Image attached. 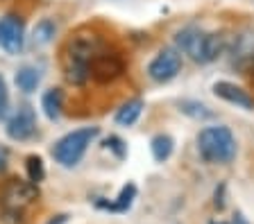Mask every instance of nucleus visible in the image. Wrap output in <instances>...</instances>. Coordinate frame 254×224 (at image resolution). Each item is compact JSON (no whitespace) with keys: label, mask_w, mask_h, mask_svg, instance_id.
Segmentation results:
<instances>
[{"label":"nucleus","mask_w":254,"mask_h":224,"mask_svg":"<svg viewBox=\"0 0 254 224\" xmlns=\"http://www.w3.org/2000/svg\"><path fill=\"white\" fill-rule=\"evenodd\" d=\"M7 166V149H0V172L5 170Z\"/></svg>","instance_id":"obj_21"},{"label":"nucleus","mask_w":254,"mask_h":224,"mask_svg":"<svg viewBox=\"0 0 254 224\" xmlns=\"http://www.w3.org/2000/svg\"><path fill=\"white\" fill-rule=\"evenodd\" d=\"M177 50L189 54L195 64H211L225 50V39L216 32H204L197 27H184L175 37Z\"/></svg>","instance_id":"obj_1"},{"label":"nucleus","mask_w":254,"mask_h":224,"mask_svg":"<svg viewBox=\"0 0 254 224\" xmlns=\"http://www.w3.org/2000/svg\"><path fill=\"white\" fill-rule=\"evenodd\" d=\"M134 197H136V186H134V183H127V186L121 190V195H118L116 202L114 204H100V206H107L109 211H116V213H125L127 208L132 206Z\"/></svg>","instance_id":"obj_15"},{"label":"nucleus","mask_w":254,"mask_h":224,"mask_svg":"<svg viewBox=\"0 0 254 224\" xmlns=\"http://www.w3.org/2000/svg\"><path fill=\"white\" fill-rule=\"evenodd\" d=\"M125 70V61H123L118 54L114 52H95V57L91 59V66H89V73L95 82L100 84H107V82H114L118 80Z\"/></svg>","instance_id":"obj_7"},{"label":"nucleus","mask_w":254,"mask_h":224,"mask_svg":"<svg viewBox=\"0 0 254 224\" xmlns=\"http://www.w3.org/2000/svg\"><path fill=\"white\" fill-rule=\"evenodd\" d=\"M211 224H227V222H211Z\"/></svg>","instance_id":"obj_25"},{"label":"nucleus","mask_w":254,"mask_h":224,"mask_svg":"<svg viewBox=\"0 0 254 224\" xmlns=\"http://www.w3.org/2000/svg\"><path fill=\"white\" fill-rule=\"evenodd\" d=\"M39 80H41V77H39V73L34 68H30V66H25V68H21L18 73H16V86H18L23 93L37 91Z\"/></svg>","instance_id":"obj_14"},{"label":"nucleus","mask_w":254,"mask_h":224,"mask_svg":"<svg viewBox=\"0 0 254 224\" xmlns=\"http://www.w3.org/2000/svg\"><path fill=\"white\" fill-rule=\"evenodd\" d=\"M98 52V41L93 37H75L68 43V50H66V80L75 86H82L86 80L91 77L89 66L91 59Z\"/></svg>","instance_id":"obj_3"},{"label":"nucleus","mask_w":254,"mask_h":224,"mask_svg":"<svg viewBox=\"0 0 254 224\" xmlns=\"http://www.w3.org/2000/svg\"><path fill=\"white\" fill-rule=\"evenodd\" d=\"M250 77H252V82H254V61L250 64Z\"/></svg>","instance_id":"obj_23"},{"label":"nucleus","mask_w":254,"mask_h":224,"mask_svg":"<svg viewBox=\"0 0 254 224\" xmlns=\"http://www.w3.org/2000/svg\"><path fill=\"white\" fill-rule=\"evenodd\" d=\"M213 93H216L220 100L229 102V104H236V107H241V109L254 111V97L250 95L245 89L232 84V82H216V84H213Z\"/></svg>","instance_id":"obj_10"},{"label":"nucleus","mask_w":254,"mask_h":224,"mask_svg":"<svg viewBox=\"0 0 254 224\" xmlns=\"http://www.w3.org/2000/svg\"><path fill=\"white\" fill-rule=\"evenodd\" d=\"M141 111H143V100H141V97H134V100L125 102V104L118 109L116 123L123 125V127H129V125H134V123L138 120Z\"/></svg>","instance_id":"obj_12"},{"label":"nucleus","mask_w":254,"mask_h":224,"mask_svg":"<svg viewBox=\"0 0 254 224\" xmlns=\"http://www.w3.org/2000/svg\"><path fill=\"white\" fill-rule=\"evenodd\" d=\"M25 45V25L18 16L7 14L0 18V48L7 54H18Z\"/></svg>","instance_id":"obj_8"},{"label":"nucleus","mask_w":254,"mask_h":224,"mask_svg":"<svg viewBox=\"0 0 254 224\" xmlns=\"http://www.w3.org/2000/svg\"><path fill=\"white\" fill-rule=\"evenodd\" d=\"M180 109L186 113V116L195 118V120H209V118H213V111H209V107L206 104H202V102H180Z\"/></svg>","instance_id":"obj_17"},{"label":"nucleus","mask_w":254,"mask_h":224,"mask_svg":"<svg viewBox=\"0 0 254 224\" xmlns=\"http://www.w3.org/2000/svg\"><path fill=\"white\" fill-rule=\"evenodd\" d=\"M27 177H30L32 183H39L46 179V168H43V161L39 156H27Z\"/></svg>","instance_id":"obj_18"},{"label":"nucleus","mask_w":254,"mask_h":224,"mask_svg":"<svg viewBox=\"0 0 254 224\" xmlns=\"http://www.w3.org/2000/svg\"><path fill=\"white\" fill-rule=\"evenodd\" d=\"M7 109H9V93H7L5 77L0 75V118L7 113Z\"/></svg>","instance_id":"obj_19"},{"label":"nucleus","mask_w":254,"mask_h":224,"mask_svg":"<svg viewBox=\"0 0 254 224\" xmlns=\"http://www.w3.org/2000/svg\"><path fill=\"white\" fill-rule=\"evenodd\" d=\"M236 224H245V222H243V218H241V215H236Z\"/></svg>","instance_id":"obj_24"},{"label":"nucleus","mask_w":254,"mask_h":224,"mask_svg":"<svg viewBox=\"0 0 254 224\" xmlns=\"http://www.w3.org/2000/svg\"><path fill=\"white\" fill-rule=\"evenodd\" d=\"M55 32H57V25H55L50 18H43V21H39L37 25H34V30H32L30 45L32 48H43V45H48V43L53 41Z\"/></svg>","instance_id":"obj_11"},{"label":"nucleus","mask_w":254,"mask_h":224,"mask_svg":"<svg viewBox=\"0 0 254 224\" xmlns=\"http://www.w3.org/2000/svg\"><path fill=\"white\" fill-rule=\"evenodd\" d=\"M173 145H175L173 138H170V136H166V134L154 136V138H152V156H154V161L164 163V161L173 154Z\"/></svg>","instance_id":"obj_16"},{"label":"nucleus","mask_w":254,"mask_h":224,"mask_svg":"<svg viewBox=\"0 0 254 224\" xmlns=\"http://www.w3.org/2000/svg\"><path fill=\"white\" fill-rule=\"evenodd\" d=\"M95 136H98V127H82V129H75V132L66 134V136L59 138L53 147L55 161L62 163L64 168L77 166Z\"/></svg>","instance_id":"obj_5"},{"label":"nucleus","mask_w":254,"mask_h":224,"mask_svg":"<svg viewBox=\"0 0 254 224\" xmlns=\"http://www.w3.org/2000/svg\"><path fill=\"white\" fill-rule=\"evenodd\" d=\"M197 149L206 163H232L236 156V138L229 127H206L197 136Z\"/></svg>","instance_id":"obj_2"},{"label":"nucleus","mask_w":254,"mask_h":224,"mask_svg":"<svg viewBox=\"0 0 254 224\" xmlns=\"http://www.w3.org/2000/svg\"><path fill=\"white\" fill-rule=\"evenodd\" d=\"M5 129L11 140H30L32 136L37 134V116H34V109L21 107L7 120Z\"/></svg>","instance_id":"obj_9"},{"label":"nucleus","mask_w":254,"mask_h":224,"mask_svg":"<svg viewBox=\"0 0 254 224\" xmlns=\"http://www.w3.org/2000/svg\"><path fill=\"white\" fill-rule=\"evenodd\" d=\"M62 102H64V95H62L59 89H50V91L43 95L41 107H43V111H46V116L50 118V120H57V118L62 116Z\"/></svg>","instance_id":"obj_13"},{"label":"nucleus","mask_w":254,"mask_h":224,"mask_svg":"<svg viewBox=\"0 0 254 224\" xmlns=\"http://www.w3.org/2000/svg\"><path fill=\"white\" fill-rule=\"evenodd\" d=\"M64 222H66V215H57V218H53L48 224H64Z\"/></svg>","instance_id":"obj_22"},{"label":"nucleus","mask_w":254,"mask_h":224,"mask_svg":"<svg viewBox=\"0 0 254 224\" xmlns=\"http://www.w3.org/2000/svg\"><path fill=\"white\" fill-rule=\"evenodd\" d=\"M39 199L37 183L23 181V179H9L0 190V208L5 218H23L27 208Z\"/></svg>","instance_id":"obj_4"},{"label":"nucleus","mask_w":254,"mask_h":224,"mask_svg":"<svg viewBox=\"0 0 254 224\" xmlns=\"http://www.w3.org/2000/svg\"><path fill=\"white\" fill-rule=\"evenodd\" d=\"M180 70H182V52L177 48H164L148 66L150 80L157 82V84L170 82L173 77H177Z\"/></svg>","instance_id":"obj_6"},{"label":"nucleus","mask_w":254,"mask_h":224,"mask_svg":"<svg viewBox=\"0 0 254 224\" xmlns=\"http://www.w3.org/2000/svg\"><path fill=\"white\" fill-rule=\"evenodd\" d=\"M107 147H109V149H114V152H116V156H118V159H123V156H125V152H127V149H125V145H123V140L118 138V136H111V138L107 140Z\"/></svg>","instance_id":"obj_20"}]
</instances>
